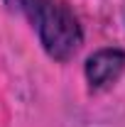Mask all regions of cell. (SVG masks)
<instances>
[{
    "label": "cell",
    "mask_w": 125,
    "mask_h": 127,
    "mask_svg": "<svg viewBox=\"0 0 125 127\" xmlns=\"http://www.w3.org/2000/svg\"><path fill=\"white\" fill-rule=\"evenodd\" d=\"M123 71H125V51L118 47H106V49L93 51L83 66V73H86L91 91L110 88L123 76Z\"/></svg>",
    "instance_id": "cell-2"
},
{
    "label": "cell",
    "mask_w": 125,
    "mask_h": 127,
    "mask_svg": "<svg viewBox=\"0 0 125 127\" xmlns=\"http://www.w3.org/2000/svg\"><path fill=\"white\" fill-rule=\"evenodd\" d=\"M32 20L39 42L54 61H69L83 44V30L74 10L62 0H37Z\"/></svg>",
    "instance_id": "cell-1"
},
{
    "label": "cell",
    "mask_w": 125,
    "mask_h": 127,
    "mask_svg": "<svg viewBox=\"0 0 125 127\" xmlns=\"http://www.w3.org/2000/svg\"><path fill=\"white\" fill-rule=\"evenodd\" d=\"M34 2H37V0H5V5H7L12 12H25V15H32Z\"/></svg>",
    "instance_id": "cell-3"
}]
</instances>
